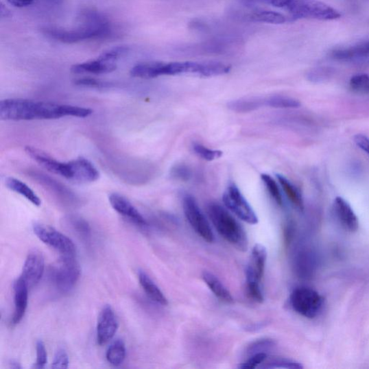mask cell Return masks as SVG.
<instances>
[{
  "label": "cell",
  "mask_w": 369,
  "mask_h": 369,
  "mask_svg": "<svg viewBox=\"0 0 369 369\" xmlns=\"http://www.w3.org/2000/svg\"><path fill=\"white\" fill-rule=\"evenodd\" d=\"M69 219L73 229L80 235L87 237L90 235V226L86 221L79 217H73Z\"/></svg>",
  "instance_id": "obj_35"
},
{
  "label": "cell",
  "mask_w": 369,
  "mask_h": 369,
  "mask_svg": "<svg viewBox=\"0 0 369 369\" xmlns=\"http://www.w3.org/2000/svg\"><path fill=\"white\" fill-rule=\"evenodd\" d=\"M10 368H14V369H19V368H21L22 367L19 362L12 361L10 364Z\"/></svg>",
  "instance_id": "obj_44"
},
{
  "label": "cell",
  "mask_w": 369,
  "mask_h": 369,
  "mask_svg": "<svg viewBox=\"0 0 369 369\" xmlns=\"http://www.w3.org/2000/svg\"><path fill=\"white\" fill-rule=\"evenodd\" d=\"M80 25L75 29L47 27L43 33L54 40L75 44L83 40L103 38L110 34L111 27L108 20L102 13L94 10H85L81 15Z\"/></svg>",
  "instance_id": "obj_1"
},
{
  "label": "cell",
  "mask_w": 369,
  "mask_h": 369,
  "mask_svg": "<svg viewBox=\"0 0 369 369\" xmlns=\"http://www.w3.org/2000/svg\"><path fill=\"white\" fill-rule=\"evenodd\" d=\"M354 143L363 151L369 155V138L363 134H358L354 137Z\"/></svg>",
  "instance_id": "obj_40"
},
{
  "label": "cell",
  "mask_w": 369,
  "mask_h": 369,
  "mask_svg": "<svg viewBox=\"0 0 369 369\" xmlns=\"http://www.w3.org/2000/svg\"><path fill=\"white\" fill-rule=\"evenodd\" d=\"M81 269L73 255H66L55 261L49 270V280L59 292L67 293L80 278Z\"/></svg>",
  "instance_id": "obj_3"
},
{
  "label": "cell",
  "mask_w": 369,
  "mask_h": 369,
  "mask_svg": "<svg viewBox=\"0 0 369 369\" xmlns=\"http://www.w3.org/2000/svg\"><path fill=\"white\" fill-rule=\"evenodd\" d=\"M289 0H272L271 4L276 8H286Z\"/></svg>",
  "instance_id": "obj_42"
},
{
  "label": "cell",
  "mask_w": 369,
  "mask_h": 369,
  "mask_svg": "<svg viewBox=\"0 0 369 369\" xmlns=\"http://www.w3.org/2000/svg\"><path fill=\"white\" fill-rule=\"evenodd\" d=\"M71 169V180L82 182H91L100 177L97 169L94 165L83 158L69 162Z\"/></svg>",
  "instance_id": "obj_17"
},
{
  "label": "cell",
  "mask_w": 369,
  "mask_h": 369,
  "mask_svg": "<svg viewBox=\"0 0 369 369\" xmlns=\"http://www.w3.org/2000/svg\"><path fill=\"white\" fill-rule=\"evenodd\" d=\"M69 357L64 349L56 351L51 367L53 368H67L69 366Z\"/></svg>",
  "instance_id": "obj_36"
},
{
  "label": "cell",
  "mask_w": 369,
  "mask_h": 369,
  "mask_svg": "<svg viewBox=\"0 0 369 369\" xmlns=\"http://www.w3.org/2000/svg\"><path fill=\"white\" fill-rule=\"evenodd\" d=\"M248 1L250 2V1H251V0H248Z\"/></svg>",
  "instance_id": "obj_45"
},
{
  "label": "cell",
  "mask_w": 369,
  "mask_h": 369,
  "mask_svg": "<svg viewBox=\"0 0 369 369\" xmlns=\"http://www.w3.org/2000/svg\"><path fill=\"white\" fill-rule=\"evenodd\" d=\"M335 215L344 228L350 233L359 229V219L350 205L342 197H337L334 201Z\"/></svg>",
  "instance_id": "obj_15"
},
{
  "label": "cell",
  "mask_w": 369,
  "mask_h": 369,
  "mask_svg": "<svg viewBox=\"0 0 369 369\" xmlns=\"http://www.w3.org/2000/svg\"><path fill=\"white\" fill-rule=\"evenodd\" d=\"M117 68V63L107 62L98 56L96 60L73 65L71 67V72L77 75L84 73L102 75L110 73Z\"/></svg>",
  "instance_id": "obj_19"
},
{
  "label": "cell",
  "mask_w": 369,
  "mask_h": 369,
  "mask_svg": "<svg viewBox=\"0 0 369 369\" xmlns=\"http://www.w3.org/2000/svg\"><path fill=\"white\" fill-rule=\"evenodd\" d=\"M267 253L261 244L255 245L252 250L250 262L246 268V282L261 283L264 276Z\"/></svg>",
  "instance_id": "obj_13"
},
{
  "label": "cell",
  "mask_w": 369,
  "mask_h": 369,
  "mask_svg": "<svg viewBox=\"0 0 369 369\" xmlns=\"http://www.w3.org/2000/svg\"><path fill=\"white\" fill-rule=\"evenodd\" d=\"M223 202L225 206L241 220L250 224L259 223L258 216L235 183H230L226 188Z\"/></svg>",
  "instance_id": "obj_6"
},
{
  "label": "cell",
  "mask_w": 369,
  "mask_h": 369,
  "mask_svg": "<svg viewBox=\"0 0 369 369\" xmlns=\"http://www.w3.org/2000/svg\"><path fill=\"white\" fill-rule=\"evenodd\" d=\"M332 58L337 61L360 64L369 61V40L332 52Z\"/></svg>",
  "instance_id": "obj_14"
},
{
  "label": "cell",
  "mask_w": 369,
  "mask_h": 369,
  "mask_svg": "<svg viewBox=\"0 0 369 369\" xmlns=\"http://www.w3.org/2000/svg\"><path fill=\"white\" fill-rule=\"evenodd\" d=\"M25 152L28 156L49 171L71 180L69 163H62L51 157L44 152L32 147H26Z\"/></svg>",
  "instance_id": "obj_12"
},
{
  "label": "cell",
  "mask_w": 369,
  "mask_h": 369,
  "mask_svg": "<svg viewBox=\"0 0 369 369\" xmlns=\"http://www.w3.org/2000/svg\"><path fill=\"white\" fill-rule=\"evenodd\" d=\"M265 106L264 98H240L228 104V108L237 112H249Z\"/></svg>",
  "instance_id": "obj_26"
},
{
  "label": "cell",
  "mask_w": 369,
  "mask_h": 369,
  "mask_svg": "<svg viewBox=\"0 0 369 369\" xmlns=\"http://www.w3.org/2000/svg\"><path fill=\"white\" fill-rule=\"evenodd\" d=\"M182 206L184 216L194 231L207 243L214 242L215 235L195 198L190 195H184L182 200Z\"/></svg>",
  "instance_id": "obj_7"
},
{
  "label": "cell",
  "mask_w": 369,
  "mask_h": 369,
  "mask_svg": "<svg viewBox=\"0 0 369 369\" xmlns=\"http://www.w3.org/2000/svg\"><path fill=\"white\" fill-rule=\"evenodd\" d=\"M193 150L198 157L206 161H213L219 159L222 156L221 151L211 150L200 144H195L193 145Z\"/></svg>",
  "instance_id": "obj_31"
},
{
  "label": "cell",
  "mask_w": 369,
  "mask_h": 369,
  "mask_svg": "<svg viewBox=\"0 0 369 369\" xmlns=\"http://www.w3.org/2000/svg\"><path fill=\"white\" fill-rule=\"evenodd\" d=\"M13 6L16 8H25L33 4L34 0H8Z\"/></svg>",
  "instance_id": "obj_41"
},
{
  "label": "cell",
  "mask_w": 369,
  "mask_h": 369,
  "mask_svg": "<svg viewBox=\"0 0 369 369\" xmlns=\"http://www.w3.org/2000/svg\"><path fill=\"white\" fill-rule=\"evenodd\" d=\"M138 277L141 287L152 301L163 306L168 305L164 294L147 274L140 271Z\"/></svg>",
  "instance_id": "obj_22"
},
{
  "label": "cell",
  "mask_w": 369,
  "mask_h": 369,
  "mask_svg": "<svg viewBox=\"0 0 369 369\" xmlns=\"http://www.w3.org/2000/svg\"><path fill=\"white\" fill-rule=\"evenodd\" d=\"M207 214L217 233L226 242L239 251L248 249V235L238 222L219 204L211 202L206 207Z\"/></svg>",
  "instance_id": "obj_2"
},
{
  "label": "cell",
  "mask_w": 369,
  "mask_h": 369,
  "mask_svg": "<svg viewBox=\"0 0 369 369\" xmlns=\"http://www.w3.org/2000/svg\"><path fill=\"white\" fill-rule=\"evenodd\" d=\"M45 270L44 257L39 251L34 250L27 254L21 277L27 287L32 288L40 281L45 274Z\"/></svg>",
  "instance_id": "obj_10"
},
{
  "label": "cell",
  "mask_w": 369,
  "mask_h": 369,
  "mask_svg": "<svg viewBox=\"0 0 369 369\" xmlns=\"http://www.w3.org/2000/svg\"><path fill=\"white\" fill-rule=\"evenodd\" d=\"M276 176L291 203L298 209L303 210L304 200L299 189L296 188L286 177L280 174H276Z\"/></svg>",
  "instance_id": "obj_25"
},
{
  "label": "cell",
  "mask_w": 369,
  "mask_h": 369,
  "mask_svg": "<svg viewBox=\"0 0 369 369\" xmlns=\"http://www.w3.org/2000/svg\"><path fill=\"white\" fill-rule=\"evenodd\" d=\"M261 180L270 195L272 196L276 204L278 205H282V195L276 181L271 176L267 174L261 175Z\"/></svg>",
  "instance_id": "obj_30"
},
{
  "label": "cell",
  "mask_w": 369,
  "mask_h": 369,
  "mask_svg": "<svg viewBox=\"0 0 369 369\" xmlns=\"http://www.w3.org/2000/svg\"><path fill=\"white\" fill-rule=\"evenodd\" d=\"M0 13H1V17L2 18H8L10 15V10L3 5V4H1V8H0Z\"/></svg>",
  "instance_id": "obj_43"
},
{
  "label": "cell",
  "mask_w": 369,
  "mask_h": 369,
  "mask_svg": "<svg viewBox=\"0 0 369 369\" xmlns=\"http://www.w3.org/2000/svg\"><path fill=\"white\" fill-rule=\"evenodd\" d=\"M171 176L181 180H189L191 178V172L188 167L178 165L172 169Z\"/></svg>",
  "instance_id": "obj_39"
},
{
  "label": "cell",
  "mask_w": 369,
  "mask_h": 369,
  "mask_svg": "<svg viewBox=\"0 0 369 369\" xmlns=\"http://www.w3.org/2000/svg\"><path fill=\"white\" fill-rule=\"evenodd\" d=\"M349 86L353 93L369 95V75L359 74L351 78Z\"/></svg>",
  "instance_id": "obj_29"
},
{
  "label": "cell",
  "mask_w": 369,
  "mask_h": 369,
  "mask_svg": "<svg viewBox=\"0 0 369 369\" xmlns=\"http://www.w3.org/2000/svg\"><path fill=\"white\" fill-rule=\"evenodd\" d=\"M109 202L112 209L122 216L130 219L140 226H146L147 224L143 216L124 196L119 193H112L109 195Z\"/></svg>",
  "instance_id": "obj_16"
},
{
  "label": "cell",
  "mask_w": 369,
  "mask_h": 369,
  "mask_svg": "<svg viewBox=\"0 0 369 369\" xmlns=\"http://www.w3.org/2000/svg\"><path fill=\"white\" fill-rule=\"evenodd\" d=\"M267 359V354L265 352L257 353L252 355L245 363L239 366L242 369H254L262 364Z\"/></svg>",
  "instance_id": "obj_34"
},
{
  "label": "cell",
  "mask_w": 369,
  "mask_h": 369,
  "mask_svg": "<svg viewBox=\"0 0 369 369\" xmlns=\"http://www.w3.org/2000/svg\"><path fill=\"white\" fill-rule=\"evenodd\" d=\"M165 64L161 62L140 63L133 67L130 74L133 78L152 79L165 75Z\"/></svg>",
  "instance_id": "obj_20"
},
{
  "label": "cell",
  "mask_w": 369,
  "mask_h": 369,
  "mask_svg": "<svg viewBox=\"0 0 369 369\" xmlns=\"http://www.w3.org/2000/svg\"><path fill=\"white\" fill-rule=\"evenodd\" d=\"M243 18L252 22L271 24H282L287 22V17L283 14L267 10H253L243 14Z\"/></svg>",
  "instance_id": "obj_21"
},
{
  "label": "cell",
  "mask_w": 369,
  "mask_h": 369,
  "mask_svg": "<svg viewBox=\"0 0 369 369\" xmlns=\"http://www.w3.org/2000/svg\"><path fill=\"white\" fill-rule=\"evenodd\" d=\"M5 184L8 189L21 195L34 206H40L41 205L40 198L23 181L10 177L5 179Z\"/></svg>",
  "instance_id": "obj_24"
},
{
  "label": "cell",
  "mask_w": 369,
  "mask_h": 369,
  "mask_svg": "<svg viewBox=\"0 0 369 369\" xmlns=\"http://www.w3.org/2000/svg\"><path fill=\"white\" fill-rule=\"evenodd\" d=\"M33 229L35 235L43 243L53 249L66 255H74L76 252V247L73 241L53 227L36 223Z\"/></svg>",
  "instance_id": "obj_9"
},
{
  "label": "cell",
  "mask_w": 369,
  "mask_h": 369,
  "mask_svg": "<svg viewBox=\"0 0 369 369\" xmlns=\"http://www.w3.org/2000/svg\"><path fill=\"white\" fill-rule=\"evenodd\" d=\"M28 289L26 283L20 276L14 283V302L15 310L12 318V324H18L23 320L27 307Z\"/></svg>",
  "instance_id": "obj_18"
},
{
  "label": "cell",
  "mask_w": 369,
  "mask_h": 369,
  "mask_svg": "<svg viewBox=\"0 0 369 369\" xmlns=\"http://www.w3.org/2000/svg\"><path fill=\"white\" fill-rule=\"evenodd\" d=\"M36 103L26 99H5L0 102V119L16 121L36 120Z\"/></svg>",
  "instance_id": "obj_8"
},
{
  "label": "cell",
  "mask_w": 369,
  "mask_h": 369,
  "mask_svg": "<svg viewBox=\"0 0 369 369\" xmlns=\"http://www.w3.org/2000/svg\"><path fill=\"white\" fill-rule=\"evenodd\" d=\"M286 9L294 19L333 21L342 16L337 10L318 0H289Z\"/></svg>",
  "instance_id": "obj_4"
},
{
  "label": "cell",
  "mask_w": 369,
  "mask_h": 369,
  "mask_svg": "<svg viewBox=\"0 0 369 369\" xmlns=\"http://www.w3.org/2000/svg\"><path fill=\"white\" fill-rule=\"evenodd\" d=\"M48 361L46 346L41 340L36 344V361L33 366L35 368H45Z\"/></svg>",
  "instance_id": "obj_33"
},
{
  "label": "cell",
  "mask_w": 369,
  "mask_h": 369,
  "mask_svg": "<svg viewBox=\"0 0 369 369\" xmlns=\"http://www.w3.org/2000/svg\"><path fill=\"white\" fill-rule=\"evenodd\" d=\"M119 322L115 311L110 306H106L99 316L97 325V340L99 345L107 344L117 332Z\"/></svg>",
  "instance_id": "obj_11"
},
{
  "label": "cell",
  "mask_w": 369,
  "mask_h": 369,
  "mask_svg": "<svg viewBox=\"0 0 369 369\" xmlns=\"http://www.w3.org/2000/svg\"><path fill=\"white\" fill-rule=\"evenodd\" d=\"M76 85L81 87L85 88H104L107 84L97 80L93 78H84L79 80H77L75 82Z\"/></svg>",
  "instance_id": "obj_37"
},
{
  "label": "cell",
  "mask_w": 369,
  "mask_h": 369,
  "mask_svg": "<svg viewBox=\"0 0 369 369\" xmlns=\"http://www.w3.org/2000/svg\"><path fill=\"white\" fill-rule=\"evenodd\" d=\"M290 303L298 314L312 319L320 313L323 299L316 291L307 287H300L291 293Z\"/></svg>",
  "instance_id": "obj_5"
},
{
  "label": "cell",
  "mask_w": 369,
  "mask_h": 369,
  "mask_svg": "<svg viewBox=\"0 0 369 369\" xmlns=\"http://www.w3.org/2000/svg\"><path fill=\"white\" fill-rule=\"evenodd\" d=\"M126 346L123 340H117L108 348L106 359L109 364L115 366L121 365L126 358Z\"/></svg>",
  "instance_id": "obj_27"
},
{
  "label": "cell",
  "mask_w": 369,
  "mask_h": 369,
  "mask_svg": "<svg viewBox=\"0 0 369 369\" xmlns=\"http://www.w3.org/2000/svg\"><path fill=\"white\" fill-rule=\"evenodd\" d=\"M265 368H289V369H301L303 366L296 361L286 359H275L266 366H263Z\"/></svg>",
  "instance_id": "obj_32"
},
{
  "label": "cell",
  "mask_w": 369,
  "mask_h": 369,
  "mask_svg": "<svg viewBox=\"0 0 369 369\" xmlns=\"http://www.w3.org/2000/svg\"><path fill=\"white\" fill-rule=\"evenodd\" d=\"M265 106L274 108H297L301 103L296 99L285 95H273L264 98Z\"/></svg>",
  "instance_id": "obj_28"
},
{
  "label": "cell",
  "mask_w": 369,
  "mask_h": 369,
  "mask_svg": "<svg viewBox=\"0 0 369 369\" xmlns=\"http://www.w3.org/2000/svg\"><path fill=\"white\" fill-rule=\"evenodd\" d=\"M202 278L209 289L218 299L226 303L233 302V297L221 281L214 274L209 272H204Z\"/></svg>",
  "instance_id": "obj_23"
},
{
  "label": "cell",
  "mask_w": 369,
  "mask_h": 369,
  "mask_svg": "<svg viewBox=\"0 0 369 369\" xmlns=\"http://www.w3.org/2000/svg\"><path fill=\"white\" fill-rule=\"evenodd\" d=\"M274 342L272 340H261L259 342L252 344L248 349V353L252 355L257 353L264 352L262 350L268 349L274 346Z\"/></svg>",
  "instance_id": "obj_38"
}]
</instances>
